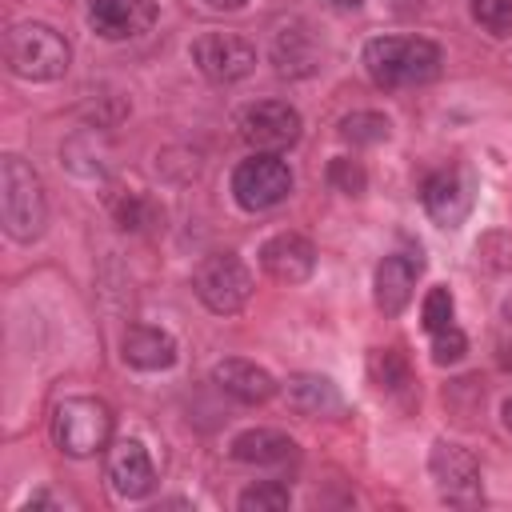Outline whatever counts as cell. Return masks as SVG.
Instances as JSON below:
<instances>
[{"label": "cell", "mask_w": 512, "mask_h": 512, "mask_svg": "<svg viewBox=\"0 0 512 512\" xmlns=\"http://www.w3.org/2000/svg\"><path fill=\"white\" fill-rule=\"evenodd\" d=\"M440 48L424 36H376L364 44V72L376 88H412L440 76Z\"/></svg>", "instance_id": "obj_1"}, {"label": "cell", "mask_w": 512, "mask_h": 512, "mask_svg": "<svg viewBox=\"0 0 512 512\" xmlns=\"http://www.w3.org/2000/svg\"><path fill=\"white\" fill-rule=\"evenodd\" d=\"M0 216H4V232L20 244L36 240L48 224V200H44V184L32 172L28 160H20L16 152H8L0 160Z\"/></svg>", "instance_id": "obj_2"}, {"label": "cell", "mask_w": 512, "mask_h": 512, "mask_svg": "<svg viewBox=\"0 0 512 512\" xmlns=\"http://www.w3.org/2000/svg\"><path fill=\"white\" fill-rule=\"evenodd\" d=\"M4 60L12 68V76L20 80H60L68 72V60H72V48L68 40L40 24V20H24V24H12L8 36H4Z\"/></svg>", "instance_id": "obj_3"}, {"label": "cell", "mask_w": 512, "mask_h": 512, "mask_svg": "<svg viewBox=\"0 0 512 512\" xmlns=\"http://www.w3.org/2000/svg\"><path fill=\"white\" fill-rule=\"evenodd\" d=\"M112 436V408L96 396H68L52 408V440L60 452L84 460L96 456Z\"/></svg>", "instance_id": "obj_4"}, {"label": "cell", "mask_w": 512, "mask_h": 512, "mask_svg": "<svg viewBox=\"0 0 512 512\" xmlns=\"http://www.w3.org/2000/svg\"><path fill=\"white\" fill-rule=\"evenodd\" d=\"M192 288L200 296V304L216 316H232L248 304L252 296V272L236 252H212L196 264L192 272Z\"/></svg>", "instance_id": "obj_5"}, {"label": "cell", "mask_w": 512, "mask_h": 512, "mask_svg": "<svg viewBox=\"0 0 512 512\" xmlns=\"http://www.w3.org/2000/svg\"><path fill=\"white\" fill-rule=\"evenodd\" d=\"M292 192V172L276 152H256L232 168V196L244 212L276 208Z\"/></svg>", "instance_id": "obj_6"}, {"label": "cell", "mask_w": 512, "mask_h": 512, "mask_svg": "<svg viewBox=\"0 0 512 512\" xmlns=\"http://www.w3.org/2000/svg\"><path fill=\"white\" fill-rule=\"evenodd\" d=\"M432 480L440 488V500L452 508H476L484 504V488H480V460L452 440H436L432 456H428Z\"/></svg>", "instance_id": "obj_7"}, {"label": "cell", "mask_w": 512, "mask_h": 512, "mask_svg": "<svg viewBox=\"0 0 512 512\" xmlns=\"http://www.w3.org/2000/svg\"><path fill=\"white\" fill-rule=\"evenodd\" d=\"M192 64L212 84H236L256 68V48L236 32H204L192 40Z\"/></svg>", "instance_id": "obj_8"}, {"label": "cell", "mask_w": 512, "mask_h": 512, "mask_svg": "<svg viewBox=\"0 0 512 512\" xmlns=\"http://www.w3.org/2000/svg\"><path fill=\"white\" fill-rule=\"evenodd\" d=\"M240 136L256 152H284L300 140V112L284 100H256L240 112Z\"/></svg>", "instance_id": "obj_9"}, {"label": "cell", "mask_w": 512, "mask_h": 512, "mask_svg": "<svg viewBox=\"0 0 512 512\" xmlns=\"http://www.w3.org/2000/svg\"><path fill=\"white\" fill-rule=\"evenodd\" d=\"M472 200H476L472 176H468V168H460V164L440 168V172H432V176L424 180V208H428V216H432L440 228H456V224L472 212Z\"/></svg>", "instance_id": "obj_10"}, {"label": "cell", "mask_w": 512, "mask_h": 512, "mask_svg": "<svg viewBox=\"0 0 512 512\" xmlns=\"http://www.w3.org/2000/svg\"><path fill=\"white\" fill-rule=\"evenodd\" d=\"M104 468H108V480H112L116 496H124V500H144L156 488V464H152V456L140 440H116L108 448Z\"/></svg>", "instance_id": "obj_11"}, {"label": "cell", "mask_w": 512, "mask_h": 512, "mask_svg": "<svg viewBox=\"0 0 512 512\" xmlns=\"http://www.w3.org/2000/svg\"><path fill=\"white\" fill-rule=\"evenodd\" d=\"M88 24L104 40H132L156 24L152 0H88Z\"/></svg>", "instance_id": "obj_12"}, {"label": "cell", "mask_w": 512, "mask_h": 512, "mask_svg": "<svg viewBox=\"0 0 512 512\" xmlns=\"http://www.w3.org/2000/svg\"><path fill=\"white\" fill-rule=\"evenodd\" d=\"M260 268L280 284H300L316 268V248L300 232H276L260 244Z\"/></svg>", "instance_id": "obj_13"}, {"label": "cell", "mask_w": 512, "mask_h": 512, "mask_svg": "<svg viewBox=\"0 0 512 512\" xmlns=\"http://www.w3.org/2000/svg\"><path fill=\"white\" fill-rule=\"evenodd\" d=\"M424 272V260L420 252H392L376 264V308L388 312V316H400L412 300V288H416V276Z\"/></svg>", "instance_id": "obj_14"}, {"label": "cell", "mask_w": 512, "mask_h": 512, "mask_svg": "<svg viewBox=\"0 0 512 512\" xmlns=\"http://www.w3.org/2000/svg\"><path fill=\"white\" fill-rule=\"evenodd\" d=\"M272 64L280 76H312L320 64V44L308 24L292 20L272 36Z\"/></svg>", "instance_id": "obj_15"}, {"label": "cell", "mask_w": 512, "mask_h": 512, "mask_svg": "<svg viewBox=\"0 0 512 512\" xmlns=\"http://www.w3.org/2000/svg\"><path fill=\"white\" fill-rule=\"evenodd\" d=\"M120 356L124 364L140 368V372H160L176 364V340L164 328H148V324H132L120 340Z\"/></svg>", "instance_id": "obj_16"}, {"label": "cell", "mask_w": 512, "mask_h": 512, "mask_svg": "<svg viewBox=\"0 0 512 512\" xmlns=\"http://www.w3.org/2000/svg\"><path fill=\"white\" fill-rule=\"evenodd\" d=\"M212 380L228 392V396H236L240 404H264L272 392H276V380H272V372H264L260 364H252V360H240V356H228V360H220L216 368H212Z\"/></svg>", "instance_id": "obj_17"}, {"label": "cell", "mask_w": 512, "mask_h": 512, "mask_svg": "<svg viewBox=\"0 0 512 512\" xmlns=\"http://www.w3.org/2000/svg\"><path fill=\"white\" fill-rule=\"evenodd\" d=\"M284 392H288V404H292L300 416H336V412L344 408L340 388H336L328 376H316V372H296V376H288Z\"/></svg>", "instance_id": "obj_18"}, {"label": "cell", "mask_w": 512, "mask_h": 512, "mask_svg": "<svg viewBox=\"0 0 512 512\" xmlns=\"http://www.w3.org/2000/svg\"><path fill=\"white\" fill-rule=\"evenodd\" d=\"M228 452L240 464H292L296 460V440L276 432V428H248L232 440Z\"/></svg>", "instance_id": "obj_19"}, {"label": "cell", "mask_w": 512, "mask_h": 512, "mask_svg": "<svg viewBox=\"0 0 512 512\" xmlns=\"http://www.w3.org/2000/svg\"><path fill=\"white\" fill-rule=\"evenodd\" d=\"M388 132H392V124L380 112H352L340 120V140H348V144H380V140H388Z\"/></svg>", "instance_id": "obj_20"}, {"label": "cell", "mask_w": 512, "mask_h": 512, "mask_svg": "<svg viewBox=\"0 0 512 512\" xmlns=\"http://www.w3.org/2000/svg\"><path fill=\"white\" fill-rule=\"evenodd\" d=\"M288 504H292V492L280 480H260V484L240 492V508L244 512H284Z\"/></svg>", "instance_id": "obj_21"}, {"label": "cell", "mask_w": 512, "mask_h": 512, "mask_svg": "<svg viewBox=\"0 0 512 512\" xmlns=\"http://www.w3.org/2000/svg\"><path fill=\"white\" fill-rule=\"evenodd\" d=\"M472 20L488 32V36H512V0H472Z\"/></svg>", "instance_id": "obj_22"}, {"label": "cell", "mask_w": 512, "mask_h": 512, "mask_svg": "<svg viewBox=\"0 0 512 512\" xmlns=\"http://www.w3.org/2000/svg\"><path fill=\"white\" fill-rule=\"evenodd\" d=\"M328 184H332L336 192H344V196H360L364 184H368V176H364V168H360L356 160L336 156V160L328 164Z\"/></svg>", "instance_id": "obj_23"}, {"label": "cell", "mask_w": 512, "mask_h": 512, "mask_svg": "<svg viewBox=\"0 0 512 512\" xmlns=\"http://www.w3.org/2000/svg\"><path fill=\"white\" fill-rule=\"evenodd\" d=\"M420 316H424V332H440V328H448V324H452V292L440 288V284L428 288Z\"/></svg>", "instance_id": "obj_24"}, {"label": "cell", "mask_w": 512, "mask_h": 512, "mask_svg": "<svg viewBox=\"0 0 512 512\" xmlns=\"http://www.w3.org/2000/svg\"><path fill=\"white\" fill-rule=\"evenodd\" d=\"M428 336H432V360L436 364H456L468 352V340H464V332L456 324H448L440 332H428Z\"/></svg>", "instance_id": "obj_25"}, {"label": "cell", "mask_w": 512, "mask_h": 512, "mask_svg": "<svg viewBox=\"0 0 512 512\" xmlns=\"http://www.w3.org/2000/svg\"><path fill=\"white\" fill-rule=\"evenodd\" d=\"M140 212H144V200H140V196H124V200L116 204V220H120V228H132V232L144 228V216H140Z\"/></svg>", "instance_id": "obj_26"}, {"label": "cell", "mask_w": 512, "mask_h": 512, "mask_svg": "<svg viewBox=\"0 0 512 512\" xmlns=\"http://www.w3.org/2000/svg\"><path fill=\"white\" fill-rule=\"evenodd\" d=\"M44 504H48V508H60V500H56V496H48V492H36L24 508H44Z\"/></svg>", "instance_id": "obj_27"}, {"label": "cell", "mask_w": 512, "mask_h": 512, "mask_svg": "<svg viewBox=\"0 0 512 512\" xmlns=\"http://www.w3.org/2000/svg\"><path fill=\"white\" fill-rule=\"evenodd\" d=\"M208 8H220V12H232V8H244L248 0H204Z\"/></svg>", "instance_id": "obj_28"}, {"label": "cell", "mask_w": 512, "mask_h": 512, "mask_svg": "<svg viewBox=\"0 0 512 512\" xmlns=\"http://www.w3.org/2000/svg\"><path fill=\"white\" fill-rule=\"evenodd\" d=\"M500 420H504V428H508V432H512V400H508V404H504V408H500Z\"/></svg>", "instance_id": "obj_29"}, {"label": "cell", "mask_w": 512, "mask_h": 512, "mask_svg": "<svg viewBox=\"0 0 512 512\" xmlns=\"http://www.w3.org/2000/svg\"><path fill=\"white\" fill-rule=\"evenodd\" d=\"M328 4H336V8H360L364 0H328Z\"/></svg>", "instance_id": "obj_30"}, {"label": "cell", "mask_w": 512, "mask_h": 512, "mask_svg": "<svg viewBox=\"0 0 512 512\" xmlns=\"http://www.w3.org/2000/svg\"><path fill=\"white\" fill-rule=\"evenodd\" d=\"M504 316H508V324H512V300H508V304H504Z\"/></svg>", "instance_id": "obj_31"}]
</instances>
